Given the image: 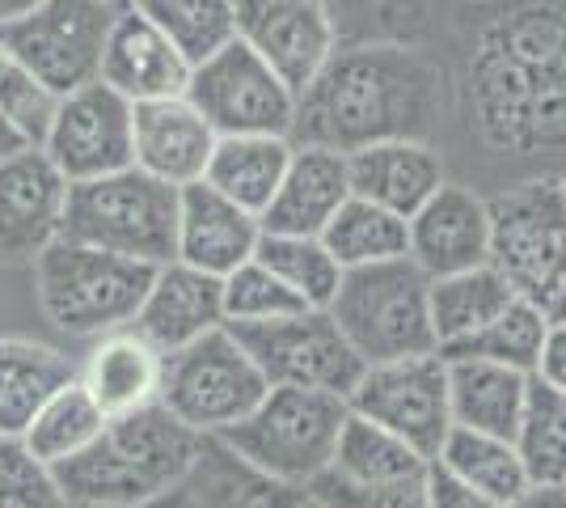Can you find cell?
I'll list each match as a JSON object with an SVG mask.
<instances>
[{
  "mask_svg": "<svg viewBox=\"0 0 566 508\" xmlns=\"http://www.w3.org/2000/svg\"><path fill=\"white\" fill-rule=\"evenodd\" d=\"M229 335L245 348V356L271 390H322L352 398V390L364 377V361L352 352V343L326 310H305L259 326H229Z\"/></svg>",
  "mask_w": 566,
  "mask_h": 508,
  "instance_id": "cell-10",
  "label": "cell"
},
{
  "mask_svg": "<svg viewBox=\"0 0 566 508\" xmlns=\"http://www.w3.org/2000/svg\"><path fill=\"white\" fill-rule=\"evenodd\" d=\"M347 407L359 419H373L385 433L401 436L427 462H436L452 433L449 361L431 352V356H410V361L368 364Z\"/></svg>",
  "mask_w": 566,
  "mask_h": 508,
  "instance_id": "cell-11",
  "label": "cell"
},
{
  "mask_svg": "<svg viewBox=\"0 0 566 508\" xmlns=\"http://www.w3.org/2000/svg\"><path fill=\"white\" fill-rule=\"evenodd\" d=\"M216 141L220 136L187 97L132 106V166L166 187L182 191L203 183Z\"/></svg>",
  "mask_w": 566,
  "mask_h": 508,
  "instance_id": "cell-18",
  "label": "cell"
},
{
  "mask_svg": "<svg viewBox=\"0 0 566 508\" xmlns=\"http://www.w3.org/2000/svg\"><path fill=\"white\" fill-rule=\"evenodd\" d=\"M308 496L322 508H427L423 479L419 484H385V487H364L338 479L326 470L317 484L308 487Z\"/></svg>",
  "mask_w": 566,
  "mask_h": 508,
  "instance_id": "cell-40",
  "label": "cell"
},
{
  "mask_svg": "<svg viewBox=\"0 0 566 508\" xmlns=\"http://www.w3.org/2000/svg\"><path fill=\"white\" fill-rule=\"evenodd\" d=\"M347 178H352L355 199L410 220L444 187V166H440V153L427 141H394V145H373L352 153Z\"/></svg>",
  "mask_w": 566,
  "mask_h": 508,
  "instance_id": "cell-22",
  "label": "cell"
},
{
  "mask_svg": "<svg viewBox=\"0 0 566 508\" xmlns=\"http://www.w3.org/2000/svg\"><path fill=\"white\" fill-rule=\"evenodd\" d=\"M549 322H566V289H563V297H558V305L549 310Z\"/></svg>",
  "mask_w": 566,
  "mask_h": 508,
  "instance_id": "cell-46",
  "label": "cell"
},
{
  "mask_svg": "<svg viewBox=\"0 0 566 508\" xmlns=\"http://www.w3.org/2000/svg\"><path fill=\"white\" fill-rule=\"evenodd\" d=\"M43 153L69 178V187L132 169V102H123L102 81L60 97Z\"/></svg>",
  "mask_w": 566,
  "mask_h": 508,
  "instance_id": "cell-13",
  "label": "cell"
},
{
  "mask_svg": "<svg viewBox=\"0 0 566 508\" xmlns=\"http://www.w3.org/2000/svg\"><path fill=\"white\" fill-rule=\"evenodd\" d=\"M528 398V377L503 364L449 361V412L452 428L512 440Z\"/></svg>",
  "mask_w": 566,
  "mask_h": 508,
  "instance_id": "cell-26",
  "label": "cell"
},
{
  "mask_svg": "<svg viewBox=\"0 0 566 508\" xmlns=\"http://www.w3.org/2000/svg\"><path fill=\"white\" fill-rule=\"evenodd\" d=\"M199 436L166 407L111 419L81 458L55 466V484L72 508H144L187 487Z\"/></svg>",
  "mask_w": 566,
  "mask_h": 508,
  "instance_id": "cell-2",
  "label": "cell"
},
{
  "mask_svg": "<svg viewBox=\"0 0 566 508\" xmlns=\"http://www.w3.org/2000/svg\"><path fill=\"white\" fill-rule=\"evenodd\" d=\"M55 102L60 97H51L9 51H0V115L22 132L30 148H43V141H48Z\"/></svg>",
  "mask_w": 566,
  "mask_h": 508,
  "instance_id": "cell-38",
  "label": "cell"
},
{
  "mask_svg": "<svg viewBox=\"0 0 566 508\" xmlns=\"http://www.w3.org/2000/svg\"><path fill=\"white\" fill-rule=\"evenodd\" d=\"M410 263L427 280H449L491 263V212L470 187L444 183L415 217L406 220Z\"/></svg>",
  "mask_w": 566,
  "mask_h": 508,
  "instance_id": "cell-17",
  "label": "cell"
},
{
  "mask_svg": "<svg viewBox=\"0 0 566 508\" xmlns=\"http://www.w3.org/2000/svg\"><path fill=\"white\" fill-rule=\"evenodd\" d=\"M76 382V364L43 339L0 335V440H22L34 415L64 386Z\"/></svg>",
  "mask_w": 566,
  "mask_h": 508,
  "instance_id": "cell-24",
  "label": "cell"
},
{
  "mask_svg": "<svg viewBox=\"0 0 566 508\" xmlns=\"http://www.w3.org/2000/svg\"><path fill=\"white\" fill-rule=\"evenodd\" d=\"M144 13L187 60L190 73L237 43V4L229 0H153Z\"/></svg>",
  "mask_w": 566,
  "mask_h": 508,
  "instance_id": "cell-34",
  "label": "cell"
},
{
  "mask_svg": "<svg viewBox=\"0 0 566 508\" xmlns=\"http://www.w3.org/2000/svg\"><path fill=\"white\" fill-rule=\"evenodd\" d=\"M97 81L106 90H115L123 102L148 106V102L187 97L190 69L174 51V43L157 30V22L144 13V4H118L115 25L102 48Z\"/></svg>",
  "mask_w": 566,
  "mask_h": 508,
  "instance_id": "cell-16",
  "label": "cell"
},
{
  "mask_svg": "<svg viewBox=\"0 0 566 508\" xmlns=\"http://www.w3.org/2000/svg\"><path fill=\"white\" fill-rule=\"evenodd\" d=\"M352 199L347 157L331 148H296L271 208L262 212V234L275 238H322L338 208Z\"/></svg>",
  "mask_w": 566,
  "mask_h": 508,
  "instance_id": "cell-21",
  "label": "cell"
},
{
  "mask_svg": "<svg viewBox=\"0 0 566 508\" xmlns=\"http://www.w3.org/2000/svg\"><path fill=\"white\" fill-rule=\"evenodd\" d=\"M507 508H566V487H528Z\"/></svg>",
  "mask_w": 566,
  "mask_h": 508,
  "instance_id": "cell-43",
  "label": "cell"
},
{
  "mask_svg": "<svg viewBox=\"0 0 566 508\" xmlns=\"http://www.w3.org/2000/svg\"><path fill=\"white\" fill-rule=\"evenodd\" d=\"M545 335H549V314L528 305V301H516L503 318H495L486 331H478L473 339L457 343L449 352H440L444 361H486V364H503L512 373H524L533 377L537 373V361H542Z\"/></svg>",
  "mask_w": 566,
  "mask_h": 508,
  "instance_id": "cell-35",
  "label": "cell"
},
{
  "mask_svg": "<svg viewBox=\"0 0 566 508\" xmlns=\"http://www.w3.org/2000/svg\"><path fill=\"white\" fill-rule=\"evenodd\" d=\"M423 496H427V508H499V505H491L486 496H478L473 487L461 484L457 475H449L440 462L427 466Z\"/></svg>",
  "mask_w": 566,
  "mask_h": 508,
  "instance_id": "cell-41",
  "label": "cell"
},
{
  "mask_svg": "<svg viewBox=\"0 0 566 508\" xmlns=\"http://www.w3.org/2000/svg\"><path fill=\"white\" fill-rule=\"evenodd\" d=\"M220 326H224V280L203 276L187 263L157 267L153 289L132 322V331L144 343H153L161 356L182 352Z\"/></svg>",
  "mask_w": 566,
  "mask_h": 508,
  "instance_id": "cell-20",
  "label": "cell"
},
{
  "mask_svg": "<svg viewBox=\"0 0 566 508\" xmlns=\"http://www.w3.org/2000/svg\"><path fill=\"white\" fill-rule=\"evenodd\" d=\"M431 462L415 454L401 436L385 433L373 419L347 415L343 433H338V449H334L331 470L347 484L385 487V484H419Z\"/></svg>",
  "mask_w": 566,
  "mask_h": 508,
  "instance_id": "cell-29",
  "label": "cell"
},
{
  "mask_svg": "<svg viewBox=\"0 0 566 508\" xmlns=\"http://www.w3.org/2000/svg\"><path fill=\"white\" fill-rule=\"evenodd\" d=\"M64 238L144 267L174 263L178 259V187H166L136 166L97 183L69 187Z\"/></svg>",
  "mask_w": 566,
  "mask_h": 508,
  "instance_id": "cell-4",
  "label": "cell"
},
{
  "mask_svg": "<svg viewBox=\"0 0 566 508\" xmlns=\"http://www.w3.org/2000/svg\"><path fill=\"white\" fill-rule=\"evenodd\" d=\"M187 491L195 508H301L308 491L271 479L216 436H199Z\"/></svg>",
  "mask_w": 566,
  "mask_h": 508,
  "instance_id": "cell-25",
  "label": "cell"
},
{
  "mask_svg": "<svg viewBox=\"0 0 566 508\" xmlns=\"http://www.w3.org/2000/svg\"><path fill=\"white\" fill-rule=\"evenodd\" d=\"M440 115V69L406 48L334 51L331 69L296 97L292 148H359L423 141Z\"/></svg>",
  "mask_w": 566,
  "mask_h": 508,
  "instance_id": "cell-1",
  "label": "cell"
},
{
  "mask_svg": "<svg viewBox=\"0 0 566 508\" xmlns=\"http://www.w3.org/2000/svg\"><path fill=\"white\" fill-rule=\"evenodd\" d=\"M106 424H111V419L97 412L90 390L81 386V382H72V386H64L51 398L43 412L34 415V424L25 428L22 445L39 466L55 470V466H64V462L81 458L97 436H102Z\"/></svg>",
  "mask_w": 566,
  "mask_h": 508,
  "instance_id": "cell-32",
  "label": "cell"
},
{
  "mask_svg": "<svg viewBox=\"0 0 566 508\" xmlns=\"http://www.w3.org/2000/svg\"><path fill=\"white\" fill-rule=\"evenodd\" d=\"M237 39L296 97L334 60V18L317 0H241Z\"/></svg>",
  "mask_w": 566,
  "mask_h": 508,
  "instance_id": "cell-14",
  "label": "cell"
},
{
  "mask_svg": "<svg viewBox=\"0 0 566 508\" xmlns=\"http://www.w3.org/2000/svg\"><path fill=\"white\" fill-rule=\"evenodd\" d=\"M308 305L287 292L262 263L237 267L224 280V326H259V322H280V318L305 314Z\"/></svg>",
  "mask_w": 566,
  "mask_h": 508,
  "instance_id": "cell-37",
  "label": "cell"
},
{
  "mask_svg": "<svg viewBox=\"0 0 566 508\" xmlns=\"http://www.w3.org/2000/svg\"><path fill=\"white\" fill-rule=\"evenodd\" d=\"M436 462L499 508H507L512 500H520V496L528 491V475H524V466H520L512 440H499V436L452 428Z\"/></svg>",
  "mask_w": 566,
  "mask_h": 508,
  "instance_id": "cell-33",
  "label": "cell"
},
{
  "mask_svg": "<svg viewBox=\"0 0 566 508\" xmlns=\"http://www.w3.org/2000/svg\"><path fill=\"white\" fill-rule=\"evenodd\" d=\"M157 267L132 263L81 242H60L34 263V292L48 322L69 335H115L127 331L153 289Z\"/></svg>",
  "mask_w": 566,
  "mask_h": 508,
  "instance_id": "cell-6",
  "label": "cell"
},
{
  "mask_svg": "<svg viewBox=\"0 0 566 508\" xmlns=\"http://www.w3.org/2000/svg\"><path fill=\"white\" fill-rule=\"evenodd\" d=\"M301 508H322V505H317V500H313V496H305V505H301Z\"/></svg>",
  "mask_w": 566,
  "mask_h": 508,
  "instance_id": "cell-47",
  "label": "cell"
},
{
  "mask_svg": "<svg viewBox=\"0 0 566 508\" xmlns=\"http://www.w3.org/2000/svg\"><path fill=\"white\" fill-rule=\"evenodd\" d=\"M296 148L275 136H229L216 141V153L208 162L203 183L220 191L224 199H233L237 208H245L250 217H259L271 208L275 191L283 187V174L292 166Z\"/></svg>",
  "mask_w": 566,
  "mask_h": 508,
  "instance_id": "cell-27",
  "label": "cell"
},
{
  "mask_svg": "<svg viewBox=\"0 0 566 508\" xmlns=\"http://www.w3.org/2000/svg\"><path fill=\"white\" fill-rule=\"evenodd\" d=\"M161 364H166V356L127 326L115 335H102V343L76 369V382L90 390V398L106 419H123V415H136L144 407H157Z\"/></svg>",
  "mask_w": 566,
  "mask_h": 508,
  "instance_id": "cell-23",
  "label": "cell"
},
{
  "mask_svg": "<svg viewBox=\"0 0 566 508\" xmlns=\"http://www.w3.org/2000/svg\"><path fill=\"white\" fill-rule=\"evenodd\" d=\"M254 263H262L287 292H296L308 310H331L343 284V267L331 259V250L317 238H275L262 234Z\"/></svg>",
  "mask_w": 566,
  "mask_h": 508,
  "instance_id": "cell-36",
  "label": "cell"
},
{
  "mask_svg": "<svg viewBox=\"0 0 566 508\" xmlns=\"http://www.w3.org/2000/svg\"><path fill=\"white\" fill-rule=\"evenodd\" d=\"M326 314L364 369L440 352L431 331V280L410 259L343 271L338 297Z\"/></svg>",
  "mask_w": 566,
  "mask_h": 508,
  "instance_id": "cell-3",
  "label": "cell"
},
{
  "mask_svg": "<svg viewBox=\"0 0 566 508\" xmlns=\"http://www.w3.org/2000/svg\"><path fill=\"white\" fill-rule=\"evenodd\" d=\"M25 136L22 132H18V127H13V123L4 120V115H0V166H4V162H9V157H18V153H25Z\"/></svg>",
  "mask_w": 566,
  "mask_h": 508,
  "instance_id": "cell-44",
  "label": "cell"
},
{
  "mask_svg": "<svg viewBox=\"0 0 566 508\" xmlns=\"http://www.w3.org/2000/svg\"><path fill=\"white\" fill-rule=\"evenodd\" d=\"M144 508H195V500H190L187 487H178V491H169V496H161V500H153V505Z\"/></svg>",
  "mask_w": 566,
  "mask_h": 508,
  "instance_id": "cell-45",
  "label": "cell"
},
{
  "mask_svg": "<svg viewBox=\"0 0 566 508\" xmlns=\"http://www.w3.org/2000/svg\"><path fill=\"white\" fill-rule=\"evenodd\" d=\"M516 301V289L491 263L465 271V276L431 280V331H436L440 352H449L457 343L473 339L478 331H486Z\"/></svg>",
  "mask_w": 566,
  "mask_h": 508,
  "instance_id": "cell-28",
  "label": "cell"
},
{
  "mask_svg": "<svg viewBox=\"0 0 566 508\" xmlns=\"http://www.w3.org/2000/svg\"><path fill=\"white\" fill-rule=\"evenodd\" d=\"M528 487H566V394L528 377L524 415L512 436Z\"/></svg>",
  "mask_w": 566,
  "mask_h": 508,
  "instance_id": "cell-31",
  "label": "cell"
},
{
  "mask_svg": "<svg viewBox=\"0 0 566 508\" xmlns=\"http://www.w3.org/2000/svg\"><path fill=\"white\" fill-rule=\"evenodd\" d=\"M115 13L118 4L97 0L30 4L22 18L0 22V51H9L51 97H69L97 81Z\"/></svg>",
  "mask_w": 566,
  "mask_h": 508,
  "instance_id": "cell-9",
  "label": "cell"
},
{
  "mask_svg": "<svg viewBox=\"0 0 566 508\" xmlns=\"http://www.w3.org/2000/svg\"><path fill=\"white\" fill-rule=\"evenodd\" d=\"M347 415H352V407L338 394L266 390V398L254 407V415L216 440H224L237 458L266 470L271 479L308 491L331 470Z\"/></svg>",
  "mask_w": 566,
  "mask_h": 508,
  "instance_id": "cell-7",
  "label": "cell"
},
{
  "mask_svg": "<svg viewBox=\"0 0 566 508\" xmlns=\"http://www.w3.org/2000/svg\"><path fill=\"white\" fill-rule=\"evenodd\" d=\"M533 377H542L545 386L566 394V322H549V335H545L542 361H537Z\"/></svg>",
  "mask_w": 566,
  "mask_h": 508,
  "instance_id": "cell-42",
  "label": "cell"
},
{
  "mask_svg": "<svg viewBox=\"0 0 566 508\" xmlns=\"http://www.w3.org/2000/svg\"><path fill=\"white\" fill-rule=\"evenodd\" d=\"M317 242L331 250V259L343 267V271L410 259L406 220L377 208V204H364V199H355V195L338 208V217L326 225V234H322Z\"/></svg>",
  "mask_w": 566,
  "mask_h": 508,
  "instance_id": "cell-30",
  "label": "cell"
},
{
  "mask_svg": "<svg viewBox=\"0 0 566 508\" xmlns=\"http://www.w3.org/2000/svg\"><path fill=\"white\" fill-rule=\"evenodd\" d=\"M491 212V267L516 289L520 301L554 310L566 289V178H528L495 199Z\"/></svg>",
  "mask_w": 566,
  "mask_h": 508,
  "instance_id": "cell-5",
  "label": "cell"
},
{
  "mask_svg": "<svg viewBox=\"0 0 566 508\" xmlns=\"http://www.w3.org/2000/svg\"><path fill=\"white\" fill-rule=\"evenodd\" d=\"M262 242V220L237 208L233 199L195 183L178 191V259L203 276L229 280L237 267L254 263Z\"/></svg>",
  "mask_w": 566,
  "mask_h": 508,
  "instance_id": "cell-19",
  "label": "cell"
},
{
  "mask_svg": "<svg viewBox=\"0 0 566 508\" xmlns=\"http://www.w3.org/2000/svg\"><path fill=\"white\" fill-rule=\"evenodd\" d=\"M69 178L43 148H25L0 166V263L34 267L64 238Z\"/></svg>",
  "mask_w": 566,
  "mask_h": 508,
  "instance_id": "cell-15",
  "label": "cell"
},
{
  "mask_svg": "<svg viewBox=\"0 0 566 508\" xmlns=\"http://www.w3.org/2000/svg\"><path fill=\"white\" fill-rule=\"evenodd\" d=\"M266 390L271 386L262 382L245 348L229 335V326H220L182 352H169L161 364L157 407H166L195 436H224L254 415Z\"/></svg>",
  "mask_w": 566,
  "mask_h": 508,
  "instance_id": "cell-8",
  "label": "cell"
},
{
  "mask_svg": "<svg viewBox=\"0 0 566 508\" xmlns=\"http://www.w3.org/2000/svg\"><path fill=\"white\" fill-rule=\"evenodd\" d=\"M0 508H72L48 466L25 454L22 440H0Z\"/></svg>",
  "mask_w": 566,
  "mask_h": 508,
  "instance_id": "cell-39",
  "label": "cell"
},
{
  "mask_svg": "<svg viewBox=\"0 0 566 508\" xmlns=\"http://www.w3.org/2000/svg\"><path fill=\"white\" fill-rule=\"evenodd\" d=\"M187 102L208 120L220 141L229 136L287 141L296 123V94L241 39L190 73Z\"/></svg>",
  "mask_w": 566,
  "mask_h": 508,
  "instance_id": "cell-12",
  "label": "cell"
}]
</instances>
